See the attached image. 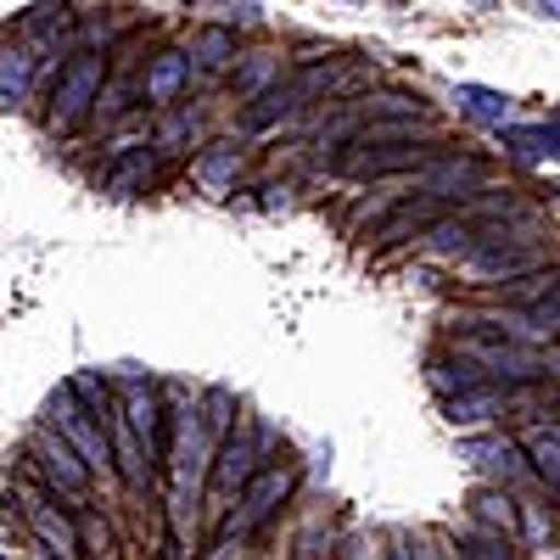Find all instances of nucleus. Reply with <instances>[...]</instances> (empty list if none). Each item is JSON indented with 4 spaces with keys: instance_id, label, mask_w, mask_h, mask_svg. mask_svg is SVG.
<instances>
[{
    "instance_id": "obj_1",
    "label": "nucleus",
    "mask_w": 560,
    "mask_h": 560,
    "mask_svg": "<svg viewBox=\"0 0 560 560\" xmlns=\"http://www.w3.org/2000/svg\"><path fill=\"white\" fill-rule=\"evenodd\" d=\"M213 454H219V432L208 427V415L179 409L174 415V499H168V522L179 544L197 527V493H202V477L213 471Z\"/></svg>"
},
{
    "instance_id": "obj_2",
    "label": "nucleus",
    "mask_w": 560,
    "mask_h": 560,
    "mask_svg": "<svg viewBox=\"0 0 560 560\" xmlns=\"http://www.w3.org/2000/svg\"><path fill=\"white\" fill-rule=\"evenodd\" d=\"M471 364H482V370H493V376H504V382H533L538 370H544V359L522 342V331H510L504 319H471L459 331V342H454Z\"/></svg>"
},
{
    "instance_id": "obj_3",
    "label": "nucleus",
    "mask_w": 560,
    "mask_h": 560,
    "mask_svg": "<svg viewBox=\"0 0 560 560\" xmlns=\"http://www.w3.org/2000/svg\"><path fill=\"white\" fill-rule=\"evenodd\" d=\"M102 84H107V62H102L96 51L68 57V62H62V73H57V84H51V129H62V135H68L90 107H96Z\"/></svg>"
},
{
    "instance_id": "obj_4",
    "label": "nucleus",
    "mask_w": 560,
    "mask_h": 560,
    "mask_svg": "<svg viewBox=\"0 0 560 560\" xmlns=\"http://www.w3.org/2000/svg\"><path fill=\"white\" fill-rule=\"evenodd\" d=\"M443 147L438 140H376V147H348L342 152V174L353 179H376V174H420Z\"/></svg>"
},
{
    "instance_id": "obj_5",
    "label": "nucleus",
    "mask_w": 560,
    "mask_h": 560,
    "mask_svg": "<svg viewBox=\"0 0 560 560\" xmlns=\"http://www.w3.org/2000/svg\"><path fill=\"white\" fill-rule=\"evenodd\" d=\"M51 427H57L84 459H90V471H118V465H113V443H107V427L79 404L73 387H62V393L51 398Z\"/></svg>"
},
{
    "instance_id": "obj_6",
    "label": "nucleus",
    "mask_w": 560,
    "mask_h": 560,
    "mask_svg": "<svg viewBox=\"0 0 560 560\" xmlns=\"http://www.w3.org/2000/svg\"><path fill=\"white\" fill-rule=\"evenodd\" d=\"M538 242H527V236H504V230H493V224H482V242L465 253V269H471L477 280H510V275H527V269H538Z\"/></svg>"
},
{
    "instance_id": "obj_7",
    "label": "nucleus",
    "mask_w": 560,
    "mask_h": 560,
    "mask_svg": "<svg viewBox=\"0 0 560 560\" xmlns=\"http://www.w3.org/2000/svg\"><path fill=\"white\" fill-rule=\"evenodd\" d=\"M292 482H298V477L287 471V465H258V471H253V482L242 488V510H236V516L224 522V538H242V533L264 527V522L275 516V510L287 504Z\"/></svg>"
},
{
    "instance_id": "obj_8",
    "label": "nucleus",
    "mask_w": 560,
    "mask_h": 560,
    "mask_svg": "<svg viewBox=\"0 0 560 560\" xmlns=\"http://www.w3.org/2000/svg\"><path fill=\"white\" fill-rule=\"evenodd\" d=\"M124 415H129L135 438L147 443V459L158 465L168 454V420H163V398L147 376H124Z\"/></svg>"
},
{
    "instance_id": "obj_9",
    "label": "nucleus",
    "mask_w": 560,
    "mask_h": 560,
    "mask_svg": "<svg viewBox=\"0 0 560 560\" xmlns=\"http://www.w3.org/2000/svg\"><path fill=\"white\" fill-rule=\"evenodd\" d=\"M34 459H39V471H45V482H51L57 493H84L90 488V459L57 432H45L39 443H34Z\"/></svg>"
},
{
    "instance_id": "obj_10",
    "label": "nucleus",
    "mask_w": 560,
    "mask_h": 560,
    "mask_svg": "<svg viewBox=\"0 0 560 560\" xmlns=\"http://www.w3.org/2000/svg\"><path fill=\"white\" fill-rule=\"evenodd\" d=\"M303 102H308V90H303V79H298V73H292L287 84H264L258 96L247 102V113H242V129H247V135H264V129H275V124L298 118V113H303Z\"/></svg>"
},
{
    "instance_id": "obj_11",
    "label": "nucleus",
    "mask_w": 560,
    "mask_h": 560,
    "mask_svg": "<svg viewBox=\"0 0 560 560\" xmlns=\"http://www.w3.org/2000/svg\"><path fill=\"white\" fill-rule=\"evenodd\" d=\"M482 158H459V152H438L427 168H420V197H471V185L482 179Z\"/></svg>"
},
{
    "instance_id": "obj_12",
    "label": "nucleus",
    "mask_w": 560,
    "mask_h": 560,
    "mask_svg": "<svg viewBox=\"0 0 560 560\" xmlns=\"http://www.w3.org/2000/svg\"><path fill=\"white\" fill-rule=\"evenodd\" d=\"M258 459H264V448H258L253 432H224V438H219V454H213V488H219V493L247 488L253 471H258Z\"/></svg>"
},
{
    "instance_id": "obj_13",
    "label": "nucleus",
    "mask_w": 560,
    "mask_h": 560,
    "mask_svg": "<svg viewBox=\"0 0 560 560\" xmlns=\"http://www.w3.org/2000/svg\"><path fill=\"white\" fill-rule=\"evenodd\" d=\"M23 516H28V527L39 533V544L51 549L57 560H79V527L62 516V510H57L51 499L28 493V499H23Z\"/></svg>"
},
{
    "instance_id": "obj_14",
    "label": "nucleus",
    "mask_w": 560,
    "mask_h": 560,
    "mask_svg": "<svg viewBox=\"0 0 560 560\" xmlns=\"http://www.w3.org/2000/svg\"><path fill=\"white\" fill-rule=\"evenodd\" d=\"M499 409H504V387H493V382H471L465 393H454L443 404L448 427H482V420H493Z\"/></svg>"
},
{
    "instance_id": "obj_15",
    "label": "nucleus",
    "mask_w": 560,
    "mask_h": 560,
    "mask_svg": "<svg viewBox=\"0 0 560 560\" xmlns=\"http://www.w3.org/2000/svg\"><path fill=\"white\" fill-rule=\"evenodd\" d=\"M471 522H477V527H493V533H504V538H516L522 504H516V493H510V488H477V493H471Z\"/></svg>"
},
{
    "instance_id": "obj_16",
    "label": "nucleus",
    "mask_w": 560,
    "mask_h": 560,
    "mask_svg": "<svg viewBox=\"0 0 560 560\" xmlns=\"http://www.w3.org/2000/svg\"><path fill=\"white\" fill-rule=\"evenodd\" d=\"M185 79H191V57H185V51H158L152 68H147V102L152 107H168L179 90H185Z\"/></svg>"
},
{
    "instance_id": "obj_17",
    "label": "nucleus",
    "mask_w": 560,
    "mask_h": 560,
    "mask_svg": "<svg viewBox=\"0 0 560 560\" xmlns=\"http://www.w3.org/2000/svg\"><path fill=\"white\" fill-rule=\"evenodd\" d=\"M477 465H488V471L499 477V482H522V477H533V459L510 443V438H488V443H471L465 448Z\"/></svg>"
},
{
    "instance_id": "obj_18",
    "label": "nucleus",
    "mask_w": 560,
    "mask_h": 560,
    "mask_svg": "<svg viewBox=\"0 0 560 560\" xmlns=\"http://www.w3.org/2000/svg\"><path fill=\"white\" fill-rule=\"evenodd\" d=\"M510 331H522L527 342H555V337H560V280L516 314V325H510Z\"/></svg>"
},
{
    "instance_id": "obj_19",
    "label": "nucleus",
    "mask_w": 560,
    "mask_h": 560,
    "mask_svg": "<svg viewBox=\"0 0 560 560\" xmlns=\"http://www.w3.org/2000/svg\"><path fill=\"white\" fill-rule=\"evenodd\" d=\"M28 84H34V51L28 45H7L0 51V107L12 113L28 96Z\"/></svg>"
},
{
    "instance_id": "obj_20",
    "label": "nucleus",
    "mask_w": 560,
    "mask_h": 560,
    "mask_svg": "<svg viewBox=\"0 0 560 560\" xmlns=\"http://www.w3.org/2000/svg\"><path fill=\"white\" fill-rule=\"evenodd\" d=\"M454 102H459L465 118L493 124V129L510 118V96H499V90H488V84H454Z\"/></svg>"
},
{
    "instance_id": "obj_21",
    "label": "nucleus",
    "mask_w": 560,
    "mask_h": 560,
    "mask_svg": "<svg viewBox=\"0 0 560 560\" xmlns=\"http://www.w3.org/2000/svg\"><path fill=\"white\" fill-rule=\"evenodd\" d=\"M522 448H527V459H533V471L560 493V427H549V420H544V427H533V432H527V443H522Z\"/></svg>"
},
{
    "instance_id": "obj_22",
    "label": "nucleus",
    "mask_w": 560,
    "mask_h": 560,
    "mask_svg": "<svg viewBox=\"0 0 560 560\" xmlns=\"http://www.w3.org/2000/svg\"><path fill=\"white\" fill-rule=\"evenodd\" d=\"M477 370H482V364H471V359L454 348V353H438V359L427 364V382H432L443 398H454V393H465V387L477 382Z\"/></svg>"
},
{
    "instance_id": "obj_23",
    "label": "nucleus",
    "mask_w": 560,
    "mask_h": 560,
    "mask_svg": "<svg viewBox=\"0 0 560 560\" xmlns=\"http://www.w3.org/2000/svg\"><path fill=\"white\" fill-rule=\"evenodd\" d=\"M236 168H242V152H236V147H213V152L197 158V179L208 185L213 197H224L230 185H236Z\"/></svg>"
},
{
    "instance_id": "obj_24",
    "label": "nucleus",
    "mask_w": 560,
    "mask_h": 560,
    "mask_svg": "<svg viewBox=\"0 0 560 560\" xmlns=\"http://www.w3.org/2000/svg\"><path fill=\"white\" fill-rule=\"evenodd\" d=\"M499 135H504V147H516L522 158H555L560 152V129L555 124H522V129L499 124Z\"/></svg>"
},
{
    "instance_id": "obj_25",
    "label": "nucleus",
    "mask_w": 560,
    "mask_h": 560,
    "mask_svg": "<svg viewBox=\"0 0 560 560\" xmlns=\"http://www.w3.org/2000/svg\"><path fill=\"white\" fill-rule=\"evenodd\" d=\"M147 179H152V152H124V158L107 168V191H113V197H135Z\"/></svg>"
},
{
    "instance_id": "obj_26",
    "label": "nucleus",
    "mask_w": 560,
    "mask_h": 560,
    "mask_svg": "<svg viewBox=\"0 0 560 560\" xmlns=\"http://www.w3.org/2000/svg\"><path fill=\"white\" fill-rule=\"evenodd\" d=\"M191 62H202V68H230L236 62V34L230 28H202L197 39H191Z\"/></svg>"
},
{
    "instance_id": "obj_27",
    "label": "nucleus",
    "mask_w": 560,
    "mask_h": 560,
    "mask_svg": "<svg viewBox=\"0 0 560 560\" xmlns=\"http://www.w3.org/2000/svg\"><path fill=\"white\" fill-rule=\"evenodd\" d=\"M459 560H510V538L493 527H477L471 538L459 544Z\"/></svg>"
},
{
    "instance_id": "obj_28",
    "label": "nucleus",
    "mask_w": 560,
    "mask_h": 560,
    "mask_svg": "<svg viewBox=\"0 0 560 560\" xmlns=\"http://www.w3.org/2000/svg\"><path fill=\"white\" fill-rule=\"evenodd\" d=\"M280 73V57H269V51H258V57H247V68H242V79H236V90L242 96H258V90L269 84Z\"/></svg>"
},
{
    "instance_id": "obj_29",
    "label": "nucleus",
    "mask_w": 560,
    "mask_h": 560,
    "mask_svg": "<svg viewBox=\"0 0 560 560\" xmlns=\"http://www.w3.org/2000/svg\"><path fill=\"white\" fill-rule=\"evenodd\" d=\"M230 409H236V398H230V393H224V387H213V393H208V398H202V415H208V427H213V432H219V438H224V432H230Z\"/></svg>"
},
{
    "instance_id": "obj_30",
    "label": "nucleus",
    "mask_w": 560,
    "mask_h": 560,
    "mask_svg": "<svg viewBox=\"0 0 560 560\" xmlns=\"http://www.w3.org/2000/svg\"><path fill=\"white\" fill-rule=\"evenodd\" d=\"M522 522H527V544H544V538H549V516H544V504H522Z\"/></svg>"
},
{
    "instance_id": "obj_31",
    "label": "nucleus",
    "mask_w": 560,
    "mask_h": 560,
    "mask_svg": "<svg viewBox=\"0 0 560 560\" xmlns=\"http://www.w3.org/2000/svg\"><path fill=\"white\" fill-rule=\"evenodd\" d=\"M393 560H432V549L420 544V538H409V544H398V549H393Z\"/></svg>"
},
{
    "instance_id": "obj_32",
    "label": "nucleus",
    "mask_w": 560,
    "mask_h": 560,
    "mask_svg": "<svg viewBox=\"0 0 560 560\" xmlns=\"http://www.w3.org/2000/svg\"><path fill=\"white\" fill-rule=\"evenodd\" d=\"M533 7H538L544 18H555V23H560V0H533Z\"/></svg>"
},
{
    "instance_id": "obj_33",
    "label": "nucleus",
    "mask_w": 560,
    "mask_h": 560,
    "mask_svg": "<svg viewBox=\"0 0 560 560\" xmlns=\"http://www.w3.org/2000/svg\"><path fill=\"white\" fill-rule=\"evenodd\" d=\"M549 370H555V376H560V353H555V359H549Z\"/></svg>"
},
{
    "instance_id": "obj_34",
    "label": "nucleus",
    "mask_w": 560,
    "mask_h": 560,
    "mask_svg": "<svg viewBox=\"0 0 560 560\" xmlns=\"http://www.w3.org/2000/svg\"><path fill=\"white\" fill-rule=\"evenodd\" d=\"M555 124H560V113H555Z\"/></svg>"
},
{
    "instance_id": "obj_35",
    "label": "nucleus",
    "mask_w": 560,
    "mask_h": 560,
    "mask_svg": "<svg viewBox=\"0 0 560 560\" xmlns=\"http://www.w3.org/2000/svg\"><path fill=\"white\" fill-rule=\"evenodd\" d=\"M0 560H7V555H0Z\"/></svg>"
}]
</instances>
